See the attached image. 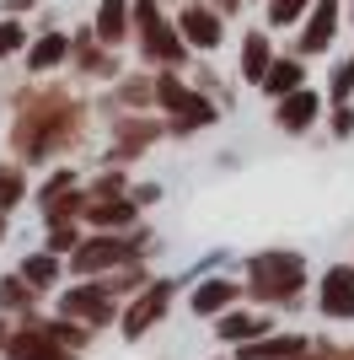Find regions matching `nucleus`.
Returning a JSON list of instances; mask_svg holds the SVG:
<instances>
[{
	"label": "nucleus",
	"instance_id": "c756f323",
	"mask_svg": "<svg viewBox=\"0 0 354 360\" xmlns=\"http://www.w3.org/2000/svg\"><path fill=\"white\" fill-rule=\"evenodd\" d=\"M0 339H6V328H0Z\"/></svg>",
	"mask_w": 354,
	"mask_h": 360
},
{
	"label": "nucleus",
	"instance_id": "dca6fc26",
	"mask_svg": "<svg viewBox=\"0 0 354 360\" xmlns=\"http://www.w3.org/2000/svg\"><path fill=\"white\" fill-rule=\"evenodd\" d=\"M70 54V38H59V32H48V38H38V49L27 54V65L32 70H48V65H59Z\"/></svg>",
	"mask_w": 354,
	"mask_h": 360
},
{
	"label": "nucleus",
	"instance_id": "423d86ee",
	"mask_svg": "<svg viewBox=\"0 0 354 360\" xmlns=\"http://www.w3.org/2000/svg\"><path fill=\"white\" fill-rule=\"evenodd\" d=\"M166 296H172V285H166V280H156V285H150L145 296L134 301V312L124 317V333H129V339H140V333H145L150 323H156V317L166 312Z\"/></svg>",
	"mask_w": 354,
	"mask_h": 360
},
{
	"label": "nucleus",
	"instance_id": "f8f14e48",
	"mask_svg": "<svg viewBox=\"0 0 354 360\" xmlns=\"http://www.w3.org/2000/svg\"><path fill=\"white\" fill-rule=\"evenodd\" d=\"M295 355H306V339H263V345H252L242 349V360H295Z\"/></svg>",
	"mask_w": 354,
	"mask_h": 360
},
{
	"label": "nucleus",
	"instance_id": "6ab92c4d",
	"mask_svg": "<svg viewBox=\"0 0 354 360\" xmlns=\"http://www.w3.org/2000/svg\"><path fill=\"white\" fill-rule=\"evenodd\" d=\"M258 328H263V317H247V312L221 317V333H225V339H247V333H258Z\"/></svg>",
	"mask_w": 354,
	"mask_h": 360
},
{
	"label": "nucleus",
	"instance_id": "6e6552de",
	"mask_svg": "<svg viewBox=\"0 0 354 360\" xmlns=\"http://www.w3.org/2000/svg\"><path fill=\"white\" fill-rule=\"evenodd\" d=\"M333 32H339V0H317V11H311V27H306V38H301V49H306V54H322V49L333 44Z\"/></svg>",
	"mask_w": 354,
	"mask_h": 360
},
{
	"label": "nucleus",
	"instance_id": "a211bd4d",
	"mask_svg": "<svg viewBox=\"0 0 354 360\" xmlns=\"http://www.w3.org/2000/svg\"><path fill=\"white\" fill-rule=\"evenodd\" d=\"M242 65H247L252 81H263V75H268V44H263V38H247V49H242Z\"/></svg>",
	"mask_w": 354,
	"mask_h": 360
},
{
	"label": "nucleus",
	"instance_id": "c85d7f7f",
	"mask_svg": "<svg viewBox=\"0 0 354 360\" xmlns=\"http://www.w3.org/2000/svg\"><path fill=\"white\" fill-rule=\"evenodd\" d=\"M0 237H6V221H0Z\"/></svg>",
	"mask_w": 354,
	"mask_h": 360
},
{
	"label": "nucleus",
	"instance_id": "9d476101",
	"mask_svg": "<svg viewBox=\"0 0 354 360\" xmlns=\"http://www.w3.org/2000/svg\"><path fill=\"white\" fill-rule=\"evenodd\" d=\"M11 360H75L59 349L54 333H16L11 339Z\"/></svg>",
	"mask_w": 354,
	"mask_h": 360
},
{
	"label": "nucleus",
	"instance_id": "5701e85b",
	"mask_svg": "<svg viewBox=\"0 0 354 360\" xmlns=\"http://www.w3.org/2000/svg\"><path fill=\"white\" fill-rule=\"evenodd\" d=\"M0 301H6V307H27V274H22V280H6V285H0Z\"/></svg>",
	"mask_w": 354,
	"mask_h": 360
},
{
	"label": "nucleus",
	"instance_id": "0eeeda50",
	"mask_svg": "<svg viewBox=\"0 0 354 360\" xmlns=\"http://www.w3.org/2000/svg\"><path fill=\"white\" fill-rule=\"evenodd\" d=\"M322 312L327 317H354V269H327L322 280Z\"/></svg>",
	"mask_w": 354,
	"mask_h": 360
},
{
	"label": "nucleus",
	"instance_id": "393cba45",
	"mask_svg": "<svg viewBox=\"0 0 354 360\" xmlns=\"http://www.w3.org/2000/svg\"><path fill=\"white\" fill-rule=\"evenodd\" d=\"M16 44H22V27H16V22H0V54H11Z\"/></svg>",
	"mask_w": 354,
	"mask_h": 360
},
{
	"label": "nucleus",
	"instance_id": "412c9836",
	"mask_svg": "<svg viewBox=\"0 0 354 360\" xmlns=\"http://www.w3.org/2000/svg\"><path fill=\"white\" fill-rule=\"evenodd\" d=\"M306 11V0H268V22L274 27H284V22H295V16Z\"/></svg>",
	"mask_w": 354,
	"mask_h": 360
},
{
	"label": "nucleus",
	"instance_id": "9b49d317",
	"mask_svg": "<svg viewBox=\"0 0 354 360\" xmlns=\"http://www.w3.org/2000/svg\"><path fill=\"white\" fill-rule=\"evenodd\" d=\"M311 119H317V91L295 86L290 97H284V103H280V129H306Z\"/></svg>",
	"mask_w": 354,
	"mask_h": 360
},
{
	"label": "nucleus",
	"instance_id": "f257e3e1",
	"mask_svg": "<svg viewBox=\"0 0 354 360\" xmlns=\"http://www.w3.org/2000/svg\"><path fill=\"white\" fill-rule=\"evenodd\" d=\"M75 135V108L65 97H38L32 108H22V129H16V150L44 156L48 146Z\"/></svg>",
	"mask_w": 354,
	"mask_h": 360
},
{
	"label": "nucleus",
	"instance_id": "39448f33",
	"mask_svg": "<svg viewBox=\"0 0 354 360\" xmlns=\"http://www.w3.org/2000/svg\"><path fill=\"white\" fill-rule=\"evenodd\" d=\"M113 264H129V242L97 237V242H86V248H75V258H70V269H81V274L113 269Z\"/></svg>",
	"mask_w": 354,
	"mask_h": 360
},
{
	"label": "nucleus",
	"instance_id": "4468645a",
	"mask_svg": "<svg viewBox=\"0 0 354 360\" xmlns=\"http://www.w3.org/2000/svg\"><path fill=\"white\" fill-rule=\"evenodd\" d=\"M225 301H236V285H225V280H209V285L193 290V312H225Z\"/></svg>",
	"mask_w": 354,
	"mask_h": 360
},
{
	"label": "nucleus",
	"instance_id": "20e7f679",
	"mask_svg": "<svg viewBox=\"0 0 354 360\" xmlns=\"http://www.w3.org/2000/svg\"><path fill=\"white\" fill-rule=\"evenodd\" d=\"M65 307V317H75V323H107L113 317V285H81L70 290V296L59 301Z\"/></svg>",
	"mask_w": 354,
	"mask_h": 360
},
{
	"label": "nucleus",
	"instance_id": "2eb2a0df",
	"mask_svg": "<svg viewBox=\"0 0 354 360\" xmlns=\"http://www.w3.org/2000/svg\"><path fill=\"white\" fill-rule=\"evenodd\" d=\"M91 221H97V226H129L134 221V205H129V199H107V194H97V205H91Z\"/></svg>",
	"mask_w": 354,
	"mask_h": 360
},
{
	"label": "nucleus",
	"instance_id": "f3484780",
	"mask_svg": "<svg viewBox=\"0 0 354 360\" xmlns=\"http://www.w3.org/2000/svg\"><path fill=\"white\" fill-rule=\"evenodd\" d=\"M263 86L274 91V97H290V91L301 86V65H295V60H280V65H268Z\"/></svg>",
	"mask_w": 354,
	"mask_h": 360
},
{
	"label": "nucleus",
	"instance_id": "f03ea898",
	"mask_svg": "<svg viewBox=\"0 0 354 360\" xmlns=\"http://www.w3.org/2000/svg\"><path fill=\"white\" fill-rule=\"evenodd\" d=\"M247 274H252V290L263 301H284V296H295L301 290V280H306V264L295 253H258L247 264Z\"/></svg>",
	"mask_w": 354,
	"mask_h": 360
},
{
	"label": "nucleus",
	"instance_id": "7ed1b4c3",
	"mask_svg": "<svg viewBox=\"0 0 354 360\" xmlns=\"http://www.w3.org/2000/svg\"><path fill=\"white\" fill-rule=\"evenodd\" d=\"M134 22H140V44H145V54H150V60H166V65H177V60H183V44H177V32L166 27V16L156 11V0H140Z\"/></svg>",
	"mask_w": 354,
	"mask_h": 360
},
{
	"label": "nucleus",
	"instance_id": "b1692460",
	"mask_svg": "<svg viewBox=\"0 0 354 360\" xmlns=\"http://www.w3.org/2000/svg\"><path fill=\"white\" fill-rule=\"evenodd\" d=\"M150 140V124H129V135L118 140V156H129V150H140Z\"/></svg>",
	"mask_w": 354,
	"mask_h": 360
},
{
	"label": "nucleus",
	"instance_id": "a878e982",
	"mask_svg": "<svg viewBox=\"0 0 354 360\" xmlns=\"http://www.w3.org/2000/svg\"><path fill=\"white\" fill-rule=\"evenodd\" d=\"M349 91H354V65H343V70H339V81H333V97H339V103H343Z\"/></svg>",
	"mask_w": 354,
	"mask_h": 360
},
{
	"label": "nucleus",
	"instance_id": "1a4fd4ad",
	"mask_svg": "<svg viewBox=\"0 0 354 360\" xmlns=\"http://www.w3.org/2000/svg\"><path fill=\"white\" fill-rule=\"evenodd\" d=\"M183 38L199 44V49H215L221 44V16L204 11V6H188V11H183Z\"/></svg>",
	"mask_w": 354,
	"mask_h": 360
},
{
	"label": "nucleus",
	"instance_id": "4be33fe9",
	"mask_svg": "<svg viewBox=\"0 0 354 360\" xmlns=\"http://www.w3.org/2000/svg\"><path fill=\"white\" fill-rule=\"evenodd\" d=\"M16 194H22V178H16L11 167H0V210H11Z\"/></svg>",
	"mask_w": 354,
	"mask_h": 360
},
{
	"label": "nucleus",
	"instance_id": "cd10ccee",
	"mask_svg": "<svg viewBox=\"0 0 354 360\" xmlns=\"http://www.w3.org/2000/svg\"><path fill=\"white\" fill-rule=\"evenodd\" d=\"M322 360H354V355H322Z\"/></svg>",
	"mask_w": 354,
	"mask_h": 360
},
{
	"label": "nucleus",
	"instance_id": "aec40b11",
	"mask_svg": "<svg viewBox=\"0 0 354 360\" xmlns=\"http://www.w3.org/2000/svg\"><path fill=\"white\" fill-rule=\"evenodd\" d=\"M22 274H27V285H54L59 264H54V258H27V264H22Z\"/></svg>",
	"mask_w": 354,
	"mask_h": 360
},
{
	"label": "nucleus",
	"instance_id": "bb28decb",
	"mask_svg": "<svg viewBox=\"0 0 354 360\" xmlns=\"http://www.w3.org/2000/svg\"><path fill=\"white\" fill-rule=\"evenodd\" d=\"M150 91H156V86H150V81H129V86H124V97H129V103H145Z\"/></svg>",
	"mask_w": 354,
	"mask_h": 360
},
{
	"label": "nucleus",
	"instance_id": "ddd939ff",
	"mask_svg": "<svg viewBox=\"0 0 354 360\" xmlns=\"http://www.w3.org/2000/svg\"><path fill=\"white\" fill-rule=\"evenodd\" d=\"M124 22H129V6H124V0H103V11H97V38H103V44H118V38H124Z\"/></svg>",
	"mask_w": 354,
	"mask_h": 360
}]
</instances>
